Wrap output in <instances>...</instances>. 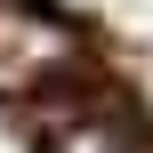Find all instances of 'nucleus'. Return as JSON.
Here are the masks:
<instances>
[{
  "mask_svg": "<svg viewBox=\"0 0 153 153\" xmlns=\"http://www.w3.org/2000/svg\"><path fill=\"white\" fill-rule=\"evenodd\" d=\"M48 153H129V137H121L113 121L81 113V121H56V137H48Z\"/></svg>",
  "mask_w": 153,
  "mask_h": 153,
  "instance_id": "f03ea898",
  "label": "nucleus"
},
{
  "mask_svg": "<svg viewBox=\"0 0 153 153\" xmlns=\"http://www.w3.org/2000/svg\"><path fill=\"white\" fill-rule=\"evenodd\" d=\"M73 56H81V40H73L65 16H48L40 0H0V97L40 89V81L65 73Z\"/></svg>",
  "mask_w": 153,
  "mask_h": 153,
  "instance_id": "f257e3e1",
  "label": "nucleus"
}]
</instances>
